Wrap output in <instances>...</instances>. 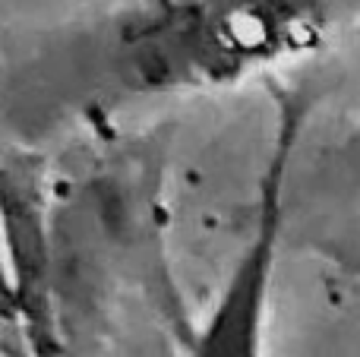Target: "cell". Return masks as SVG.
<instances>
[{
  "instance_id": "6da1fadb",
  "label": "cell",
  "mask_w": 360,
  "mask_h": 357,
  "mask_svg": "<svg viewBox=\"0 0 360 357\" xmlns=\"http://www.w3.org/2000/svg\"><path fill=\"white\" fill-rule=\"evenodd\" d=\"M307 0H130L16 79L25 124L240 79L300 32Z\"/></svg>"
}]
</instances>
